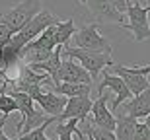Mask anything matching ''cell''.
Masks as SVG:
<instances>
[{"instance_id": "1", "label": "cell", "mask_w": 150, "mask_h": 140, "mask_svg": "<svg viewBox=\"0 0 150 140\" xmlns=\"http://www.w3.org/2000/svg\"><path fill=\"white\" fill-rule=\"evenodd\" d=\"M43 10V2L41 0H22L16 6L8 8L6 12L0 14V23L6 25L12 33L16 35L20 29L28 22H31L39 12Z\"/></svg>"}, {"instance_id": "2", "label": "cell", "mask_w": 150, "mask_h": 140, "mask_svg": "<svg viewBox=\"0 0 150 140\" xmlns=\"http://www.w3.org/2000/svg\"><path fill=\"white\" fill-rule=\"evenodd\" d=\"M62 56L76 61L92 76V80L98 78L107 66H113L111 55H105V53H92V51H82V49H74V47H64Z\"/></svg>"}, {"instance_id": "3", "label": "cell", "mask_w": 150, "mask_h": 140, "mask_svg": "<svg viewBox=\"0 0 150 140\" xmlns=\"http://www.w3.org/2000/svg\"><path fill=\"white\" fill-rule=\"evenodd\" d=\"M59 22H61V20H59L53 12H49V10H45V8H43V10L39 12V14L33 18V20H31V22L25 23V25H23V27L20 29L16 35H12L10 41L20 51H22L23 47L28 45V43H31L33 39H37V37L43 33L49 25H55V23H59Z\"/></svg>"}, {"instance_id": "4", "label": "cell", "mask_w": 150, "mask_h": 140, "mask_svg": "<svg viewBox=\"0 0 150 140\" xmlns=\"http://www.w3.org/2000/svg\"><path fill=\"white\" fill-rule=\"evenodd\" d=\"M74 43V49L82 51H92V53H105V55H113V47L107 41V37L100 33L98 23H86L80 29H76L74 37L70 39Z\"/></svg>"}, {"instance_id": "5", "label": "cell", "mask_w": 150, "mask_h": 140, "mask_svg": "<svg viewBox=\"0 0 150 140\" xmlns=\"http://www.w3.org/2000/svg\"><path fill=\"white\" fill-rule=\"evenodd\" d=\"M127 23H123L121 27L133 33V41L142 43L144 39H150V23H148V14L150 8L142 6L140 2H129L127 10Z\"/></svg>"}, {"instance_id": "6", "label": "cell", "mask_w": 150, "mask_h": 140, "mask_svg": "<svg viewBox=\"0 0 150 140\" xmlns=\"http://www.w3.org/2000/svg\"><path fill=\"white\" fill-rule=\"evenodd\" d=\"M80 2L94 16V20H96L94 23H117L119 27L125 23V14H121L107 0H80Z\"/></svg>"}, {"instance_id": "7", "label": "cell", "mask_w": 150, "mask_h": 140, "mask_svg": "<svg viewBox=\"0 0 150 140\" xmlns=\"http://www.w3.org/2000/svg\"><path fill=\"white\" fill-rule=\"evenodd\" d=\"M57 84H88V86H94V80H92V76L76 61L64 58L61 62L59 74H57Z\"/></svg>"}, {"instance_id": "8", "label": "cell", "mask_w": 150, "mask_h": 140, "mask_svg": "<svg viewBox=\"0 0 150 140\" xmlns=\"http://www.w3.org/2000/svg\"><path fill=\"white\" fill-rule=\"evenodd\" d=\"M92 97L90 95H84V97H68L67 105L62 109V113L57 117V123H64L68 119H76L78 123L86 121L92 111Z\"/></svg>"}, {"instance_id": "9", "label": "cell", "mask_w": 150, "mask_h": 140, "mask_svg": "<svg viewBox=\"0 0 150 140\" xmlns=\"http://www.w3.org/2000/svg\"><path fill=\"white\" fill-rule=\"evenodd\" d=\"M90 113H92V121H90L92 127L101 129V130H109V132L115 130L117 117L109 111V107H107V97L103 94L92 103V111Z\"/></svg>"}, {"instance_id": "10", "label": "cell", "mask_w": 150, "mask_h": 140, "mask_svg": "<svg viewBox=\"0 0 150 140\" xmlns=\"http://www.w3.org/2000/svg\"><path fill=\"white\" fill-rule=\"evenodd\" d=\"M103 88H109V90L115 94V101L111 103V109H109L113 115H115V111L123 105V103H125V101H129L131 97H133V94L129 91V88L125 86V82H123L117 74H109V72H107L105 76H103L100 88H98V94H100V95L103 94Z\"/></svg>"}, {"instance_id": "11", "label": "cell", "mask_w": 150, "mask_h": 140, "mask_svg": "<svg viewBox=\"0 0 150 140\" xmlns=\"http://www.w3.org/2000/svg\"><path fill=\"white\" fill-rule=\"evenodd\" d=\"M33 101L41 107V111L47 115V117H59L67 105V97L64 95H59L53 91V86L51 88H43L37 95L33 97Z\"/></svg>"}, {"instance_id": "12", "label": "cell", "mask_w": 150, "mask_h": 140, "mask_svg": "<svg viewBox=\"0 0 150 140\" xmlns=\"http://www.w3.org/2000/svg\"><path fill=\"white\" fill-rule=\"evenodd\" d=\"M119 109H123L121 115H127V117H133V119H144L146 115H150V88H146L142 94L131 97L129 101H125ZM117 109V111H119Z\"/></svg>"}, {"instance_id": "13", "label": "cell", "mask_w": 150, "mask_h": 140, "mask_svg": "<svg viewBox=\"0 0 150 140\" xmlns=\"http://www.w3.org/2000/svg\"><path fill=\"white\" fill-rule=\"evenodd\" d=\"M113 72L125 82V86L129 88V91H131L133 95H139V94H142L146 88H150L148 78H146V76H140V74L131 72L129 66H113Z\"/></svg>"}, {"instance_id": "14", "label": "cell", "mask_w": 150, "mask_h": 140, "mask_svg": "<svg viewBox=\"0 0 150 140\" xmlns=\"http://www.w3.org/2000/svg\"><path fill=\"white\" fill-rule=\"evenodd\" d=\"M137 119L133 117H127V115H119L117 117V123H115V134L117 140H133V134H134V127H137Z\"/></svg>"}, {"instance_id": "15", "label": "cell", "mask_w": 150, "mask_h": 140, "mask_svg": "<svg viewBox=\"0 0 150 140\" xmlns=\"http://www.w3.org/2000/svg\"><path fill=\"white\" fill-rule=\"evenodd\" d=\"M76 33V25H74V20H64V22H59L55 25V43L57 47H68L70 39Z\"/></svg>"}, {"instance_id": "16", "label": "cell", "mask_w": 150, "mask_h": 140, "mask_svg": "<svg viewBox=\"0 0 150 140\" xmlns=\"http://www.w3.org/2000/svg\"><path fill=\"white\" fill-rule=\"evenodd\" d=\"M55 134H59V140H80L82 138V130L78 129L76 119H68L64 123H57Z\"/></svg>"}, {"instance_id": "17", "label": "cell", "mask_w": 150, "mask_h": 140, "mask_svg": "<svg viewBox=\"0 0 150 140\" xmlns=\"http://www.w3.org/2000/svg\"><path fill=\"white\" fill-rule=\"evenodd\" d=\"M53 91L64 97H84V95L92 94V86L88 84H57L53 86Z\"/></svg>"}, {"instance_id": "18", "label": "cell", "mask_w": 150, "mask_h": 140, "mask_svg": "<svg viewBox=\"0 0 150 140\" xmlns=\"http://www.w3.org/2000/svg\"><path fill=\"white\" fill-rule=\"evenodd\" d=\"M53 123H57V117H47V121H45L41 127L29 130V132H25V134H20L16 140H55V138H49V136L45 134L47 129H49Z\"/></svg>"}, {"instance_id": "19", "label": "cell", "mask_w": 150, "mask_h": 140, "mask_svg": "<svg viewBox=\"0 0 150 140\" xmlns=\"http://www.w3.org/2000/svg\"><path fill=\"white\" fill-rule=\"evenodd\" d=\"M82 134H90L94 140H117L113 132L109 130H101V129H96L92 125H86V129L82 130Z\"/></svg>"}, {"instance_id": "20", "label": "cell", "mask_w": 150, "mask_h": 140, "mask_svg": "<svg viewBox=\"0 0 150 140\" xmlns=\"http://www.w3.org/2000/svg\"><path fill=\"white\" fill-rule=\"evenodd\" d=\"M150 138V130L144 123H137L134 127V134H133V140H148Z\"/></svg>"}, {"instance_id": "21", "label": "cell", "mask_w": 150, "mask_h": 140, "mask_svg": "<svg viewBox=\"0 0 150 140\" xmlns=\"http://www.w3.org/2000/svg\"><path fill=\"white\" fill-rule=\"evenodd\" d=\"M12 31L8 27H6V25H2V23H0V49H2V47L6 45V43H8V41L12 39Z\"/></svg>"}, {"instance_id": "22", "label": "cell", "mask_w": 150, "mask_h": 140, "mask_svg": "<svg viewBox=\"0 0 150 140\" xmlns=\"http://www.w3.org/2000/svg\"><path fill=\"white\" fill-rule=\"evenodd\" d=\"M107 2H111V4L115 6L121 14H125V10H127V6H129V2H131V0H107Z\"/></svg>"}, {"instance_id": "23", "label": "cell", "mask_w": 150, "mask_h": 140, "mask_svg": "<svg viewBox=\"0 0 150 140\" xmlns=\"http://www.w3.org/2000/svg\"><path fill=\"white\" fill-rule=\"evenodd\" d=\"M129 70L134 74H140V76H146V74H150V64L148 66H129Z\"/></svg>"}, {"instance_id": "24", "label": "cell", "mask_w": 150, "mask_h": 140, "mask_svg": "<svg viewBox=\"0 0 150 140\" xmlns=\"http://www.w3.org/2000/svg\"><path fill=\"white\" fill-rule=\"evenodd\" d=\"M6 121H8V119H6V117H2V119H0V132H2V129H4Z\"/></svg>"}, {"instance_id": "25", "label": "cell", "mask_w": 150, "mask_h": 140, "mask_svg": "<svg viewBox=\"0 0 150 140\" xmlns=\"http://www.w3.org/2000/svg\"><path fill=\"white\" fill-rule=\"evenodd\" d=\"M144 125L148 127V130H150V115H146V117H144Z\"/></svg>"}, {"instance_id": "26", "label": "cell", "mask_w": 150, "mask_h": 140, "mask_svg": "<svg viewBox=\"0 0 150 140\" xmlns=\"http://www.w3.org/2000/svg\"><path fill=\"white\" fill-rule=\"evenodd\" d=\"M0 140H10V138H8V136L4 134V130H2V132H0Z\"/></svg>"}, {"instance_id": "27", "label": "cell", "mask_w": 150, "mask_h": 140, "mask_svg": "<svg viewBox=\"0 0 150 140\" xmlns=\"http://www.w3.org/2000/svg\"><path fill=\"white\" fill-rule=\"evenodd\" d=\"M86 136H88V140H94V138H92V136H90V134H86Z\"/></svg>"}, {"instance_id": "28", "label": "cell", "mask_w": 150, "mask_h": 140, "mask_svg": "<svg viewBox=\"0 0 150 140\" xmlns=\"http://www.w3.org/2000/svg\"><path fill=\"white\" fill-rule=\"evenodd\" d=\"M146 2H148V4H146V6H148V8H150V0H146Z\"/></svg>"}, {"instance_id": "29", "label": "cell", "mask_w": 150, "mask_h": 140, "mask_svg": "<svg viewBox=\"0 0 150 140\" xmlns=\"http://www.w3.org/2000/svg\"><path fill=\"white\" fill-rule=\"evenodd\" d=\"M148 140H150V138H148Z\"/></svg>"}]
</instances>
